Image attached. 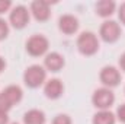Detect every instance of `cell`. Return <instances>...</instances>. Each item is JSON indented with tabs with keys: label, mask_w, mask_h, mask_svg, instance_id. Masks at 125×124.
Segmentation results:
<instances>
[{
	"label": "cell",
	"mask_w": 125,
	"mask_h": 124,
	"mask_svg": "<svg viewBox=\"0 0 125 124\" xmlns=\"http://www.w3.org/2000/svg\"><path fill=\"white\" fill-rule=\"evenodd\" d=\"M76 47L82 56L93 57L94 54H97V51L100 48V39L94 32L83 31L79 34V37L76 39Z\"/></svg>",
	"instance_id": "cell-1"
},
{
	"label": "cell",
	"mask_w": 125,
	"mask_h": 124,
	"mask_svg": "<svg viewBox=\"0 0 125 124\" xmlns=\"http://www.w3.org/2000/svg\"><path fill=\"white\" fill-rule=\"evenodd\" d=\"M47 70L42 64H31L23 72V83L29 89H38L45 85L47 79Z\"/></svg>",
	"instance_id": "cell-2"
},
{
	"label": "cell",
	"mask_w": 125,
	"mask_h": 124,
	"mask_svg": "<svg viewBox=\"0 0 125 124\" xmlns=\"http://www.w3.org/2000/svg\"><path fill=\"white\" fill-rule=\"evenodd\" d=\"M25 50L31 57H45L50 50V39L42 34H33L26 39Z\"/></svg>",
	"instance_id": "cell-3"
},
{
	"label": "cell",
	"mask_w": 125,
	"mask_h": 124,
	"mask_svg": "<svg viewBox=\"0 0 125 124\" xmlns=\"http://www.w3.org/2000/svg\"><path fill=\"white\" fill-rule=\"evenodd\" d=\"M29 22H31V12L29 7H26L25 4H16L9 12V25L12 28L22 31L29 25Z\"/></svg>",
	"instance_id": "cell-4"
},
{
	"label": "cell",
	"mask_w": 125,
	"mask_h": 124,
	"mask_svg": "<svg viewBox=\"0 0 125 124\" xmlns=\"http://www.w3.org/2000/svg\"><path fill=\"white\" fill-rule=\"evenodd\" d=\"M122 35V29L119 22L114 21V19H106L102 22L100 28H99V39L106 42V44H115L116 41H119Z\"/></svg>",
	"instance_id": "cell-5"
},
{
	"label": "cell",
	"mask_w": 125,
	"mask_h": 124,
	"mask_svg": "<svg viewBox=\"0 0 125 124\" xmlns=\"http://www.w3.org/2000/svg\"><path fill=\"white\" fill-rule=\"evenodd\" d=\"M99 80H100V83H102L103 88L114 89V88L119 86V83L122 82L121 70L116 66H112V64L103 66L100 69V72H99Z\"/></svg>",
	"instance_id": "cell-6"
},
{
	"label": "cell",
	"mask_w": 125,
	"mask_h": 124,
	"mask_svg": "<svg viewBox=\"0 0 125 124\" xmlns=\"http://www.w3.org/2000/svg\"><path fill=\"white\" fill-rule=\"evenodd\" d=\"M92 104L97 111L111 110V107L115 104V93L109 88H97L92 93Z\"/></svg>",
	"instance_id": "cell-7"
},
{
	"label": "cell",
	"mask_w": 125,
	"mask_h": 124,
	"mask_svg": "<svg viewBox=\"0 0 125 124\" xmlns=\"http://www.w3.org/2000/svg\"><path fill=\"white\" fill-rule=\"evenodd\" d=\"M31 16L36 22H47L51 18V6L45 0H33L29 4Z\"/></svg>",
	"instance_id": "cell-8"
},
{
	"label": "cell",
	"mask_w": 125,
	"mask_h": 124,
	"mask_svg": "<svg viewBox=\"0 0 125 124\" xmlns=\"http://www.w3.org/2000/svg\"><path fill=\"white\" fill-rule=\"evenodd\" d=\"M58 31L64 34V35H74L77 34L79 28H80V24H79V19L71 15V13H64L58 18Z\"/></svg>",
	"instance_id": "cell-9"
},
{
	"label": "cell",
	"mask_w": 125,
	"mask_h": 124,
	"mask_svg": "<svg viewBox=\"0 0 125 124\" xmlns=\"http://www.w3.org/2000/svg\"><path fill=\"white\" fill-rule=\"evenodd\" d=\"M42 88H44V95H45L48 99H51V101L60 99L62 95H64V91H65L62 80L58 79V77H51V79H48Z\"/></svg>",
	"instance_id": "cell-10"
},
{
	"label": "cell",
	"mask_w": 125,
	"mask_h": 124,
	"mask_svg": "<svg viewBox=\"0 0 125 124\" xmlns=\"http://www.w3.org/2000/svg\"><path fill=\"white\" fill-rule=\"evenodd\" d=\"M44 69L51 73H58L61 72L65 66V59L58 51H51L44 57Z\"/></svg>",
	"instance_id": "cell-11"
},
{
	"label": "cell",
	"mask_w": 125,
	"mask_h": 124,
	"mask_svg": "<svg viewBox=\"0 0 125 124\" xmlns=\"http://www.w3.org/2000/svg\"><path fill=\"white\" fill-rule=\"evenodd\" d=\"M116 7L118 6L114 0H99L94 4V12L99 18H103L106 21L116 12Z\"/></svg>",
	"instance_id": "cell-12"
},
{
	"label": "cell",
	"mask_w": 125,
	"mask_h": 124,
	"mask_svg": "<svg viewBox=\"0 0 125 124\" xmlns=\"http://www.w3.org/2000/svg\"><path fill=\"white\" fill-rule=\"evenodd\" d=\"M1 93L6 96V99L12 104V107H15V105H18L19 102H22V99H23V91H22V88L19 86V85H9V86H6Z\"/></svg>",
	"instance_id": "cell-13"
},
{
	"label": "cell",
	"mask_w": 125,
	"mask_h": 124,
	"mask_svg": "<svg viewBox=\"0 0 125 124\" xmlns=\"http://www.w3.org/2000/svg\"><path fill=\"white\" fill-rule=\"evenodd\" d=\"M47 123V115L42 110L32 108L28 110L23 114V124H45Z\"/></svg>",
	"instance_id": "cell-14"
},
{
	"label": "cell",
	"mask_w": 125,
	"mask_h": 124,
	"mask_svg": "<svg viewBox=\"0 0 125 124\" xmlns=\"http://www.w3.org/2000/svg\"><path fill=\"white\" fill-rule=\"evenodd\" d=\"M92 124H116L115 112H112L111 110L96 111L92 118Z\"/></svg>",
	"instance_id": "cell-15"
},
{
	"label": "cell",
	"mask_w": 125,
	"mask_h": 124,
	"mask_svg": "<svg viewBox=\"0 0 125 124\" xmlns=\"http://www.w3.org/2000/svg\"><path fill=\"white\" fill-rule=\"evenodd\" d=\"M9 32H10L9 22H6L3 18H0V41H4L9 37Z\"/></svg>",
	"instance_id": "cell-16"
},
{
	"label": "cell",
	"mask_w": 125,
	"mask_h": 124,
	"mask_svg": "<svg viewBox=\"0 0 125 124\" xmlns=\"http://www.w3.org/2000/svg\"><path fill=\"white\" fill-rule=\"evenodd\" d=\"M51 124H73V120L68 114H57L52 118Z\"/></svg>",
	"instance_id": "cell-17"
},
{
	"label": "cell",
	"mask_w": 125,
	"mask_h": 124,
	"mask_svg": "<svg viewBox=\"0 0 125 124\" xmlns=\"http://www.w3.org/2000/svg\"><path fill=\"white\" fill-rule=\"evenodd\" d=\"M12 110V104L6 99V96L0 92V112H9Z\"/></svg>",
	"instance_id": "cell-18"
},
{
	"label": "cell",
	"mask_w": 125,
	"mask_h": 124,
	"mask_svg": "<svg viewBox=\"0 0 125 124\" xmlns=\"http://www.w3.org/2000/svg\"><path fill=\"white\" fill-rule=\"evenodd\" d=\"M115 117H116V121L125 124V102L118 105V108L115 111Z\"/></svg>",
	"instance_id": "cell-19"
},
{
	"label": "cell",
	"mask_w": 125,
	"mask_h": 124,
	"mask_svg": "<svg viewBox=\"0 0 125 124\" xmlns=\"http://www.w3.org/2000/svg\"><path fill=\"white\" fill-rule=\"evenodd\" d=\"M12 7H13V4H12L10 0H0V16L7 13V12H10Z\"/></svg>",
	"instance_id": "cell-20"
},
{
	"label": "cell",
	"mask_w": 125,
	"mask_h": 124,
	"mask_svg": "<svg viewBox=\"0 0 125 124\" xmlns=\"http://www.w3.org/2000/svg\"><path fill=\"white\" fill-rule=\"evenodd\" d=\"M118 19H119V22L125 26V1L121 3V6L118 7Z\"/></svg>",
	"instance_id": "cell-21"
},
{
	"label": "cell",
	"mask_w": 125,
	"mask_h": 124,
	"mask_svg": "<svg viewBox=\"0 0 125 124\" xmlns=\"http://www.w3.org/2000/svg\"><path fill=\"white\" fill-rule=\"evenodd\" d=\"M118 69L125 73V53L121 54V57H119V60H118Z\"/></svg>",
	"instance_id": "cell-22"
},
{
	"label": "cell",
	"mask_w": 125,
	"mask_h": 124,
	"mask_svg": "<svg viewBox=\"0 0 125 124\" xmlns=\"http://www.w3.org/2000/svg\"><path fill=\"white\" fill-rule=\"evenodd\" d=\"M0 124H10L9 123V114L7 112H0Z\"/></svg>",
	"instance_id": "cell-23"
},
{
	"label": "cell",
	"mask_w": 125,
	"mask_h": 124,
	"mask_svg": "<svg viewBox=\"0 0 125 124\" xmlns=\"http://www.w3.org/2000/svg\"><path fill=\"white\" fill-rule=\"evenodd\" d=\"M6 66H7V64H6L4 57H1V56H0V74H1V73L6 70Z\"/></svg>",
	"instance_id": "cell-24"
},
{
	"label": "cell",
	"mask_w": 125,
	"mask_h": 124,
	"mask_svg": "<svg viewBox=\"0 0 125 124\" xmlns=\"http://www.w3.org/2000/svg\"><path fill=\"white\" fill-rule=\"evenodd\" d=\"M10 124H19V123H10Z\"/></svg>",
	"instance_id": "cell-25"
},
{
	"label": "cell",
	"mask_w": 125,
	"mask_h": 124,
	"mask_svg": "<svg viewBox=\"0 0 125 124\" xmlns=\"http://www.w3.org/2000/svg\"><path fill=\"white\" fill-rule=\"evenodd\" d=\"M124 92H125V88H124Z\"/></svg>",
	"instance_id": "cell-26"
}]
</instances>
